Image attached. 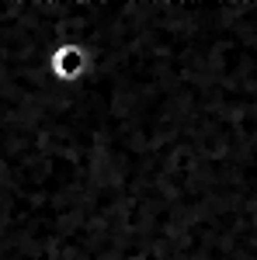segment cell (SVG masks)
<instances>
[{
	"label": "cell",
	"mask_w": 257,
	"mask_h": 260,
	"mask_svg": "<svg viewBox=\"0 0 257 260\" xmlns=\"http://www.w3.org/2000/svg\"><path fill=\"white\" fill-rule=\"evenodd\" d=\"M45 70H49V77L56 83H77L91 73V52H87V45H80L77 39H66L49 52Z\"/></svg>",
	"instance_id": "6da1fadb"
},
{
	"label": "cell",
	"mask_w": 257,
	"mask_h": 260,
	"mask_svg": "<svg viewBox=\"0 0 257 260\" xmlns=\"http://www.w3.org/2000/svg\"><path fill=\"white\" fill-rule=\"evenodd\" d=\"M254 125H257V111H254Z\"/></svg>",
	"instance_id": "7a4b0ae2"
}]
</instances>
